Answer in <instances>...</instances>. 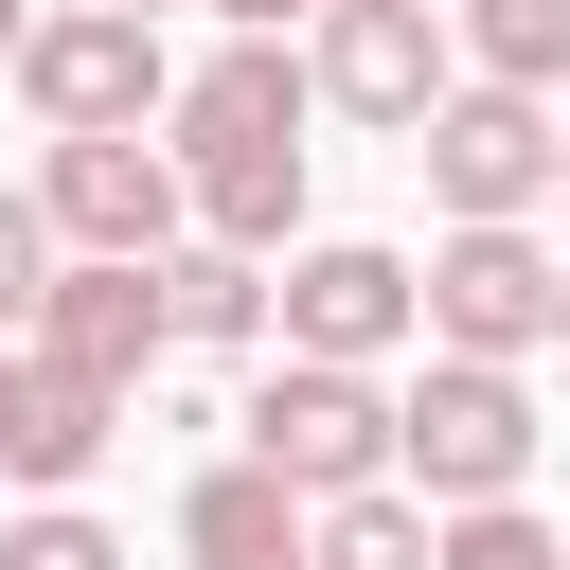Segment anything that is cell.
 <instances>
[{
  "mask_svg": "<svg viewBox=\"0 0 570 570\" xmlns=\"http://www.w3.org/2000/svg\"><path fill=\"white\" fill-rule=\"evenodd\" d=\"M303 107H321V89H303V53H285V36H232L214 71H178V89H160V125H178L160 160H178L196 232H214V249H249V267L303 232Z\"/></svg>",
  "mask_w": 570,
  "mask_h": 570,
  "instance_id": "obj_1",
  "label": "cell"
},
{
  "mask_svg": "<svg viewBox=\"0 0 570 570\" xmlns=\"http://www.w3.org/2000/svg\"><path fill=\"white\" fill-rule=\"evenodd\" d=\"M534 374L517 356H428L410 392H392V481L428 499V517H463V499H517L534 481Z\"/></svg>",
  "mask_w": 570,
  "mask_h": 570,
  "instance_id": "obj_2",
  "label": "cell"
},
{
  "mask_svg": "<svg viewBox=\"0 0 570 570\" xmlns=\"http://www.w3.org/2000/svg\"><path fill=\"white\" fill-rule=\"evenodd\" d=\"M410 338L428 356H552V249H534V214H463L428 267H410Z\"/></svg>",
  "mask_w": 570,
  "mask_h": 570,
  "instance_id": "obj_3",
  "label": "cell"
},
{
  "mask_svg": "<svg viewBox=\"0 0 570 570\" xmlns=\"http://www.w3.org/2000/svg\"><path fill=\"white\" fill-rule=\"evenodd\" d=\"M232 445H249L285 499H356V481H392V392L338 374V356H267L249 410H232Z\"/></svg>",
  "mask_w": 570,
  "mask_h": 570,
  "instance_id": "obj_4",
  "label": "cell"
},
{
  "mask_svg": "<svg viewBox=\"0 0 570 570\" xmlns=\"http://www.w3.org/2000/svg\"><path fill=\"white\" fill-rule=\"evenodd\" d=\"M160 89H178V53H160V18H125V0H53L36 36H18V107L71 142V125H160Z\"/></svg>",
  "mask_w": 570,
  "mask_h": 570,
  "instance_id": "obj_5",
  "label": "cell"
},
{
  "mask_svg": "<svg viewBox=\"0 0 570 570\" xmlns=\"http://www.w3.org/2000/svg\"><path fill=\"white\" fill-rule=\"evenodd\" d=\"M303 89L338 107V125H428L445 89H463V53H445V0H321V36H303Z\"/></svg>",
  "mask_w": 570,
  "mask_h": 570,
  "instance_id": "obj_6",
  "label": "cell"
},
{
  "mask_svg": "<svg viewBox=\"0 0 570 570\" xmlns=\"http://www.w3.org/2000/svg\"><path fill=\"white\" fill-rule=\"evenodd\" d=\"M36 214H53V249H125V267H160V249L196 232V196H178V160H160L142 125H71V142L36 160Z\"/></svg>",
  "mask_w": 570,
  "mask_h": 570,
  "instance_id": "obj_7",
  "label": "cell"
},
{
  "mask_svg": "<svg viewBox=\"0 0 570 570\" xmlns=\"http://www.w3.org/2000/svg\"><path fill=\"white\" fill-rule=\"evenodd\" d=\"M392 338H410V249L321 232V249H285V267H267V356H338V374H374Z\"/></svg>",
  "mask_w": 570,
  "mask_h": 570,
  "instance_id": "obj_8",
  "label": "cell"
},
{
  "mask_svg": "<svg viewBox=\"0 0 570 570\" xmlns=\"http://www.w3.org/2000/svg\"><path fill=\"white\" fill-rule=\"evenodd\" d=\"M410 160H428L445 232H463V214H534V196H552V107H534V89H481V71H463V89H445V107L410 125Z\"/></svg>",
  "mask_w": 570,
  "mask_h": 570,
  "instance_id": "obj_9",
  "label": "cell"
},
{
  "mask_svg": "<svg viewBox=\"0 0 570 570\" xmlns=\"http://www.w3.org/2000/svg\"><path fill=\"white\" fill-rule=\"evenodd\" d=\"M18 338H36L53 374H89V392H142V374L178 356V338H160V267H125V249H71Z\"/></svg>",
  "mask_w": 570,
  "mask_h": 570,
  "instance_id": "obj_10",
  "label": "cell"
},
{
  "mask_svg": "<svg viewBox=\"0 0 570 570\" xmlns=\"http://www.w3.org/2000/svg\"><path fill=\"white\" fill-rule=\"evenodd\" d=\"M107 428H125V392H89V374H53V356L18 338V392H0V481H18V499H71V481L107 463Z\"/></svg>",
  "mask_w": 570,
  "mask_h": 570,
  "instance_id": "obj_11",
  "label": "cell"
},
{
  "mask_svg": "<svg viewBox=\"0 0 570 570\" xmlns=\"http://www.w3.org/2000/svg\"><path fill=\"white\" fill-rule=\"evenodd\" d=\"M178 552L196 570H303V499L232 445V463H196V499H178Z\"/></svg>",
  "mask_w": 570,
  "mask_h": 570,
  "instance_id": "obj_12",
  "label": "cell"
},
{
  "mask_svg": "<svg viewBox=\"0 0 570 570\" xmlns=\"http://www.w3.org/2000/svg\"><path fill=\"white\" fill-rule=\"evenodd\" d=\"M160 338H178V356H267V267L214 249V232H178V249H160Z\"/></svg>",
  "mask_w": 570,
  "mask_h": 570,
  "instance_id": "obj_13",
  "label": "cell"
},
{
  "mask_svg": "<svg viewBox=\"0 0 570 570\" xmlns=\"http://www.w3.org/2000/svg\"><path fill=\"white\" fill-rule=\"evenodd\" d=\"M445 53H463L481 89H534V107H552V89H570V0H463Z\"/></svg>",
  "mask_w": 570,
  "mask_h": 570,
  "instance_id": "obj_14",
  "label": "cell"
},
{
  "mask_svg": "<svg viewBox=\"0 0 570 570\" xmlns=\"http://www.w3.org/2000/svg\"><path fill=\"white\" fill-rule=\"evenodd\" d=\"M303 570H428V499H410V481L303 499Z\"/></svg>",
  "mask_w": 570,
  "mask_h": 570,
  "instance_id": "obj_15",
  "label": "cell"
},
{
  "mask_svg": "<svg viewBox=\"0 0 570 570\" xmlns=\"http://www.w3.org/2000/svg\"><path fill=\"white\" fill-rule=\"evenodd\" d=\"M428 570H570V534L517 499H463V517H428Z\"/></svg>",
  "mask_w": 570,
  "mask_h": 570,
  "instance_id": "obj_16",
  "label": "cell"
},
{
  "mask_svg": "<svg viewBox=\"0 0 570 570\" xmlns=\"http://www.w3.org/2000/svg\"><path fill=\"white\" fill-rule=\"evenodd\" d=\"M0 570H125V534L89 499H36V517H0Z\"/></svg>",
  "mask_w": 570,
  "mask_h": 570,
  "instance_id": "obj_17",
  "label": "cell"
},
{
  "mask_svg": "<svg viewBox=\"0 0 570 570\" xmlns=\"http://www.w3.org/2000/svg\"><path fill=\"white\" fill-rule=\"evenodd\" d=\"M36 285H53V214H36V196H0V338L36 321Z\"/></svg>",
  "mask_w": 570,
  "mask_h": 570,
  "instance_id": "obj_18",
  "label": "cell"
},
{
  "mask_svg": "<svg viewBox=\"0 0 570 570\" xmlns=\"http://www.w3.org/2000/svg\"><path fill=\"white\" fill-rule=\"evenodd\" d=\"M214 18H232V36H285V18H321V0H214Z\"/></svg>",
  "mask_w": 570,
  "mask_h": 570,
  "instance_id": "obj_19",
  "label": "cell"
},
{
  "mask_svg": "<svg viewBox=\"0 0 570 570\" xmlns=\"http://www.w3.org/2000/svg\"><path fill=\"white\" fill-rule=\"evenodd\" d=\"M18 36H36V0H0V71H18Z\"/></svg>",
  "mask_w": 570,
  "mask_h": 570,
  "instance_id": "obj_20",
  "label": "cell"
},
{
  "mask_svg": "<svg viewBox=\"0 0 570 570\" xmlns=\"http://www.w3.org/2000/svg\"><path fill=\"white\" fill-rule=\"evenodd\" d=\"M552 356H570V249H552Z\"/></svg>",
  "mask_w": 570,
  "mask_h": 570,
  "instance_id": "obj_21",
  "label": "cell"
},
{
  "mask_svg": "<svg viewBox=\"0 0 570 570\" xmlns=\"http://www.w3.org/2000/svg\"><path fill=\"white\" fill-rule=\"evenodd\" d=\"M552 196H570V125H552Z\"/></svg>",
  "mask_w": 570,
  "mask_h": 570,
  "instance_id": "obj_22",
  "label": "cell"
},
{
  "mask_svg": "<svg viewBox=\"0 0 570 570\" xmlns=\"http://www.w3.org/2000/svg\"><path fill=\"white\" fill-rule=\"evenodd\" d=\"M0 392H18V338H0Z\"/></svg>",
  "mask_w": 570,
  "mask_h": 570,
  "instance_id": "obj_23",
  "label": "cell"
},
{
  "mask_svg": "<svg viewBox=\"0 0 570 570\" xmlns=\"http://www.w3.org/2000/svg\"><path fill=\"white\" fill-rule=\"evenodd\" d=\"M125 18H160V0H125Z\"/></svg>",
  "mask_w": 570,
  "mask_h": 570,
  "instance_id": "obj_24",
  "label": "cell"
}]
</instances>
